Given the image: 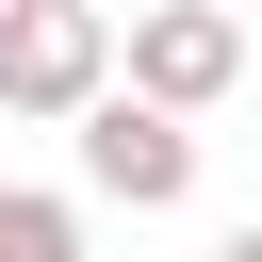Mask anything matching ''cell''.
I'll use <instances>...</instances> for the list:
<instances>
[{
    "instance_id": "6da1fadb",
    "label": "cell",
    "mask_w": 262,
    "mask_h": 262,
    "mask_svg": "<svg viewBox=\"0 0 262 262\" xmlns=\"http://www.w3.org/2000/svg\"><path fill=\"white\" fill-rule=\"evenodd\" d=\"M98 82H115V16L98 0H0V115L66 131Z\"/></svg>"
},
{
    "instance_id": "7a4b0ae2",
    "label": "cell",
    "mask_w": 262,
    "mask_h": 262,
    "mask_svg": "<svg viewBox=\"0 0 262 262\" xmlns=\"http://www.w3.org/2000/svg\"><path fill=\"white\" fill-rule=\"evenodd\" d=\"M66 131H82V180H98L115 213H180V196H196V115H164V98L98 82Z\"/></svg>"
},
{
    "instance_id": "3957f363",
    "label": "cell",
    "mask_w": 262,
    "mask_h": 262,
    "mask_svg": "<svg viewBox=\"0 0 262 262\" xmlns=\"http://www.w3.org/2000/svg\"><path fill=\"white\" fill-rule=\"evenodd\" d=\"M115 82H131V98H164V115H213V98L246 82V16H229V0H131Z\"/></svg>"
},
{
    "instance_id": "277c9868",
    "label": "cell",
    "mask_w": 262,
    "mask_h": 262,
    "mask_svg": "<svg viewBox=\"0 0 262 262\" xmlns=\"http://www.w3.org/2000/svg\"><path fill=\"white\" fill-rule=\"evenodd\" d=\"M66 246H82V213L33 196V180H0V262H66Z\"/></svg>"
},
{
    "instance_id": "5b68a950",
    "label": "cell",
    "mask_w": 262,
    "mask_h": 262,
    "mask_svg": "<svg viewBox=\"0 0 262 262\" xmlns=\"http://www.w3.org/2000/svg\"><path fill=\"white\" fill-rule=\"evenodd\" d=\"M213 262H262V213H246V229H229V246H213Z\"/></svg>"
},
{
    "instance_id": "8992f818",
    "label": "cell",
    "mask_w": 262,
    "mask_h": 262,
    "mask_svg": "<svg viewBox=\"0 0 262 262\" xmlns=\"http://www.w3.org/2000/svg\"><path fill=\"white\" fill-rule=\"evenodd\" d=\"M66 262H82V246H66Z\"/></svg>"
}]
</instances>
